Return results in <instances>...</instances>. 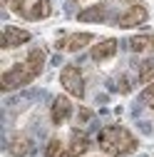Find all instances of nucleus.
Here are the masks:
<instances>
[{
	"label": "nucleus",
	"mask_w": 154,
	"mask_h": 157,
	"mask_svg": "<svg viewBox=\"0 0 154 157\" xmlns=\"http://www.w3.org/2000/svg\"><path fill=\"white\" fill-rule=\"evenodd\" d=\"M124 3H129V5H137V3H139V0H124Z\"/></svg>",
	"instance_id": "19"
},
{
	"label": "nucleus",
	"mask_w": 154,
	"mask_h": 157,
	"mask_svg": "<svg viewBox=\"0 0 154 157\" xmlns=\"http://www.w3.org/2000/svg\"><path fill=\"white\" fill-rule=\"evenodd\" d=\"M129 50L132 52L152 50V35H134V37H129Z\"/></svg>",
	"instance_id": "14"
},
{
	"label": "nucleus",
	"mask_w": 154,
	"mask_h": 157,
	"mask_svg": "<svg viewBox=\"0 0 154 157\" xmlns=\"http://www.w3.org/2000/svg\"><path fill=\"white\" fill-rule=\"evenodd\" d=\"M139 82L142 85H152L154 82V57H149V60H144L139 65Z\"/></svg>",
	"instance_id": "15"
},
{
	"label": "nucleus",
	"mask_w": 154,
	"mask_h": 157,
	"mask_svg": "<svg viewBox=\"0 0 154 157\" xmlns=\"http://www.w3.org/2000/svg\"><path fill=\"white\" fill-rule=\"evenodd\" d=\"M147 20H149V10H147V5L137 3V5H129L124 13H119L117 20H114V25L122 28V30H129V28H139V25H144Z\"/></svg>",
	"instance_id": "4"
},
{
	"label": "nucleus",
	"mask_w": 154,
	"mask_h": 157,
	"mask_svg": "<svg viewBox=\"0 0 154 157\" xmlns=\"http://www.w3.org/2000/svg\"><path fill=\"white\" fill-rule=\"evenodd\" d=\"M72 100H70V95H57L52 105H50V120L52 125H65L70 117H72Z\"/></svg>",
	"instance_id": "7"
},
{
	"label": "nucleus",
	"mask_w": 154,
	"mask_h": 157,
	"mask_svg": "<svg viewBox=\"0 0 154 157\" xmlns=\"http://www.w3.org/2000/svg\"><path fill=\"white\" fill-rule=\"evenodd\" d=\"M107 15H109L107 3H94V5H90V8L77 13V20L80 23H105Z\"/></svg>",
	"instance_id": "10"
},
{
	"label": "nucleus",
	"mask_w": 154,
	"mask_h": 157,
	"mask_svg": "<svg viewBox=\"0 0 154 157\" xmlns=\"http://www.w3.org/2000/svg\"><path fill=\"white\" fill-rule=\"evenodd\" d=\"M30 40H32L30 30L17 28V25H5V28H3L0 48H3V50H13V48H20V45H25V43H30Z\"/></svg>",
	"instance_id": "5"
},
{
	"label": "nucleus",
	"mask_w": 154,
	"mask_h": 157,
	"mask_svg": "<svg viewBox=\"0 0 154 157\" xmlns=\"http://www.w3.org/2000/svg\"><path fill=\"white\" fill-rule=\"evenodd\" d=\"M117 48H119V43L114 40V37H105V40H100L97 45H92V50H90V57H92L94 63L112 60V57L117 55Z\"/></svg>",
	"instance_id": "8"
},
{
	"label": "nucleus",
	"mask_w": 154,
	"mask_h": 157,
	"mask_svg": "<svg viewBox=\"0 0 154 157\" xmlns=\"http://www.w3.org/2000/svg\"><path fill=\"white\" fill-rule=\"evenodd\" d=\"M45 157H67V145L60 140V137H52V140L45 145Z\"/></svg>",
	"instance_id": "13"
},
{
	"label": "nucleus",
	"mask_w": 154,
	"mask_h": 157,
	"mask_svg": "<svg viewBox=\"0 0 154 157\" xmlns=\"http://www.w3.org/2000/svg\"><path fill=\"white\" fill-rule=\"evenodd\" d=\"M87 150H90V137L82 130H72L70 145H67V157H82Z\"/></svg>",
	"instance_id": "11"
},
{
	"label": "nucleus",
	"mask_w": 154,
	"mask_h": 157,
	"mask_svg": "<svg viewBox=\"0 0 154 157\" xmlns=\"http://www.w3.org/2000/svg\"><path fill=\"white\" fill-rule=\"evenodd\" d=\"M3 3L8 5V10H10V13L23 15V17H25V13H28V10H25V0H3Z\"/></svg>",
	"instance_id": "16"
},
{
	"label": "nucleus",
	"mask_w": 154,
	"mask_h": 157,
	"mask_svg": "<svg viewBox=\"0 0 154 157\" xmlns=\"http://www.w3.org/2000/svg\"><path fill=\"white\" fill-rule=\"evenodd\" d=\"M152 50H154V35H152Z\"/></svg>",
	"instance_id": "20"
},
{
	"label": "nucleus",
	"mask_w": 154,
	"mask_h": 157,
	"mask_svg": "<svg viewBox=\"0 0 154 157\" xmlns=\"http://www.w3.org/2000/svg\"><path fill=\"white\" fill-rule=\"evenodd\" d=\"M119 92H129V80H127V77H122V80H119Z\"/></svg>",
	"instance_id": "18"
},
{
	"label": "nucleus",
	"mask_w": 154,
	"mask_h": 157,
	"mask_svg": "<svg viewBox=\"0 0 154 157\" xmlns=\"http://www.w3.org/2000/svg\"><path fill=\"white\" fill-rule=\"evenodd\" d=\"M52 15V3L50 0H35V5L25 13L28 20H47Z\"/></svg>",
	"instance_id": "12"
},
{
	"label": "nucleus",
	"mask_w": 154,
	"mask_h": 157,
	"mask_svg": "<svg viewBox=\"0 0 154 157\" xmlns=\"http://www.w3.org/2000/svg\"><path fill=\"white\" fill-rule=\"evenodd\" d=\"M45 63H47V52L42 48H32L23 63H15L13 67H8L3 75H0V90L3 92H13V90H20V87L35 82L37 77L42 75Z\"/></svg>",
	"instance_id": "1"
},
{
	"label": "nucleus",
	"mask_w": 154,
	"mask_h": 157,
	"mask_svg": "<svg viewBox=\"0 0 154 157\" xmlns=\"http://www.w3.org/2000/svg\"><path fill=\"white\" fill-rule=\"evenodd\" d=\"M60 85H62V90L70 95V97H75V100H85V75H82V70L77 67V65H65L62 70H60Z\"/></svg>",
	"instance_id": "3"
},
{
	"label": "nucleus",
	"mask_w": 154,
	"mask_h": 157,
	"mask_svg": "<svg viewBox=\"0 0 154 157\" xmlns=\"http://www.w3.org/2000/svg\"><path fill=\"white\" fill-rule=\"evenodd\" d=\"M92 40H94L92 33H70V35H65V37L57 40V50H62V52H80L87 45H92Z\"/></svg>",
	"instance_id": "6"
},
{
	"label": "nucleus",
	"mask_w": 154,
	"mask_h": 157,
	"mask_svg": "<svg viewBox=\"0 0 154 157\" xmlns=\"http://www.w3.org/2000/svg\"><path fill=\"white\" fill-rule=\"evenodd\" d=\"M5 152H8L10 157H28V155L35 152V145H32L30 137H25V135H15V137H10V142H8Z\"/></svg>",
	"instance_id": "9"
},
{
	"label": "nucleus",
	"mask_w": 154,
	"mask_h": 157,
	"mask_svg": "<svg viewBox=\"0 0 154 157\" xmlns=\"http://www.w3.org/2000/svg\"><path fill=\"white\" fill-rule=\"evenodd\" d=\"M142 102H144L147 107H152V110H154V82L144 87V92H142Z\"/></svg>",
	"instance_id": "17"
},
{
	"label": "nucleus",
	"mask_w": 154,
	"mask_h": 157,
	"mask_svg": "<svg viewBox=\"0 0 154 157\" xmlns=\"http://www.w3.org/2000/svg\"><path fill=\"white\" fill-rule=\"evenodd\" d=\"M97 145L109 157H127V155H132L139 147V140L124 125H107L97 135Z\"/></svg>",
	"instance_id": "2"
}]
</instances>
